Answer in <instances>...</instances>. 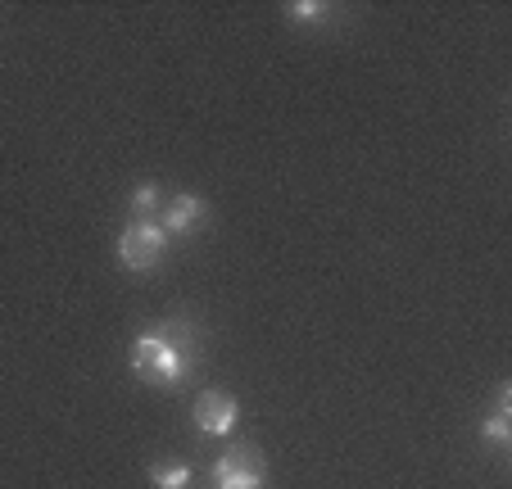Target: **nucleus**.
Returning <instances> with one entry per match:
<instances>
[{
	"label": "nucleus",
	"instance_id": "8",
	"mask_svg": "<svg viewBox=\"0 0 512 489\" xmlns=\"http://www.w3.org/2000/svg\"><path fill=\"white\" fill-rule=\"evenodd\" d=\"M481 435H485V440H490V444H499V449H508V444H512V417H508V413H499V408H494V413L485 417Z\"/></svg>",
	"mask_w": 512,
	"mask_h": 489
},
{
	"label": "nucleus",
	"instance_id": "3",
	"mask_svg": "<svg viewBox=\"0 0 512 489\" xmlns=\"http://www.w3.org/2000/svg\"><path fill=\"white\" fill-rule=\"evenodd\" d=\"M164 250H168V231L159 227L155 218L132 222V227L118 236V259H123V268H132V272H155L159 259H164Z\"/></svg>",
	"mask_w": 512,
	"mask_h": 489
},
{
	"label": "nucleus",
	"instance_id": "7",
	"mask_svg": "<svg viewBox=\"0 0 512 489\" xmlns=\"http://www.w3.org/2000/svg\"><path fill=\"white\" fill-rule=\"evenodd\" d=\"M159 200H164V195H159V186L155 182H145V186H136L132 191V222H150L155 218V209H159Z\"/></svg>",
	"mask_w": 512,
	"mask_h": 489
},
{
	"label": "nucleus",
	"instance_id": "4",
	"mask_svg": "<svg viewBox=\"0 0 512 489\" xmlns=\"http://www.w3.org/2000/svg\"><path fill=\"white\" fill-rule=\"evenodd\" d=\"M195 426H200V435H232L236 431V417H241V408H236V399L227 390H204L200 399H195L191 408Z\"/></svg>",
	"mask_w": 512,
	"mask_h": 489
},
{
	"label": "nucleus",
	"instance_id": "2",
	"mask_svg": "<svg viewBox=\"0 0 512 489\" xmlns=\"http://www.w3.org/2000/svg\"><path fill=\"white\" fill-rule=\"evenodd\" d=\"M213 489H268V458L254 444H236L213 462Z\"/></svg>",
	"mask_w": 512,
	"mask_h": 489
},
{
	"label": "nucleus",
	"instance_id": "1",
	"mask_svg": "<svg viewBox=\"0 0 512 489\" xmlns=\"http://www.w3.org/2000/svg\"><path fill=\"white\" fill-rule=\"evenodd\" d=\"M132 372L150 385H177L186 372L195 367V326L186 317L173 322H159L155 331H141L132 340V354H127Z\"/></svg>",
	"mask_w": 512,
	"mask_h": 489
},
{
	"label": "nucleus",
	"instance_id": "5",
	"mask_svg": "<svg viewBox=\"0 0 512 489\" xmlns=\"http://www.w3.org/2000/svg\"><path fill=\"white\" fill-rule=\"evenodd\" d=\"M200 222H204V195H177V200H168L159 227H164L168 240H173V236H191Z\"/></svg>",
	"mask_w": 512,
	"mask_h": 489
},
{
	"label": "nucleus",
	"instance_id": "9",
	"mask_svg": "<svg viewBox=\"0 0 512 489\" xmlns=\"http://www.w3.org/2000/svg\"><path fill=\"white\" fill-rule=\"evenodd\" d=\"M322 14H327V5H322V0H290V5H286V19L290 23H322Z\"/></svg>",
	"mask_w": 512,
	"mask_h": 489
},
{
	"label": "nucleus",
	"instance_id": "6",
	"mask_svg": "<svg viewBox=\"0 0 512 489\" xmlns=\"http://www.w3.org/2000/svg\"><path fill=\"white\" fill-rule=\"evenodd\" d=\"M150 485L155 489H186L191 485V467H182V462H155V467H150Z\"/></svg>",
	"mask_w": 512,
	"mask_h": 489
}]
</instances>
